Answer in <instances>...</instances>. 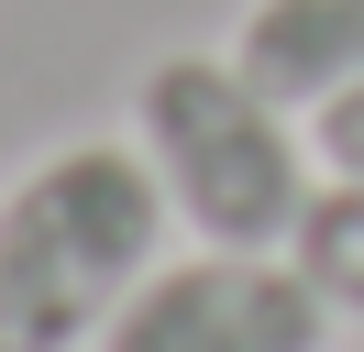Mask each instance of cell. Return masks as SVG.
<instances>
[{"label":"cell","mask_w":364,"mask_h":352,"mask_svg":"<svg viewBox=\"0 0 364 352\" xmlns=\"http://www.w3.org/2000/svg\"><path fill=\"white\" fill-rule=\"evenodd\" d=\"M298 275L331 297V319H364V176H320L309 220H298Z\"/></svg>","instance_id":"obj_5"},{"label":"cell","mask_w":364,"mask_h":352,"mask_svg":"<svg viewBox=\"0 0 364 352\" xmlns=\"http://www.w3.org/2000/svg\"><path fill=\"white\" fill-rule=\"evenodd\" d=\"M309 143H320V176H364V77L309 110Z\"/></svg>","instance_id":"obj_6"},{"label":"cell","mask_w":364,"mask_h":352,"mask_svg":"<svg viewBox=\"0 0 364 352\" xmlns=\"http://www.w3.org/2000/svg\"><path fill=\"white\" fill-rule=\"evenodd\" d=\"M232 66L276 88L287 110H320L364 77V0H243L232 22Z\"/></svg>","instance_id":"obj_4"},{"label":"cell","mask_w":364,"mask_h":352,"mask_svg":"<svg viewBox=\"0 0 364 352\" xmlns=\"http://www.w3.org/2000/svg\"><path fill=\"white\" fill-rule=\"evenodd\" d=\"M133 143L166 187V220L188 242H221V253H287L320 198L309 110L254 88L210 44H177L133 77Z\"/></svg>","instance_id":"obj_2"},{"label":"cell","mask_w":364,"mask_h":352,"mask_svg":"<svg viewBox=\"0 0 364 352\" xmlns=\"http://www.w3.org/2000/svg\"><path fill=\"white\" fill-rule=\"evenodd\" d=\"M166 264V187L144 143H55L0 187V352H100Z\"/></svg>","instance_id":"obj_1"},{"label":"cell","mask_w":364,"mask_h":352,"mask_svg":"<svg viewBox=\"0 0 364 352\" xmlns=\"http://www.w3.org/2000/svg\"><path fill=\"white\" fill-rule=\"evenodd\" d=\"M100 352H331V297L298 275V253L199 242L122 297Z\"/></svg>","instance_id":"obj_3"}]
</instances>
